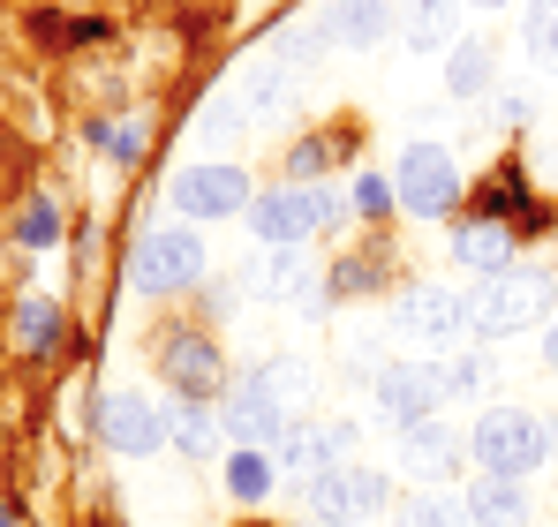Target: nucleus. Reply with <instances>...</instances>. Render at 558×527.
Segmentation results:
<instances>
[{
    "label": "nucleus",
    "instance_id": "f257e3e1",
    "mask_svg": "<svg viewBox=\"0 0 558 527\" xmlns=\"http://www.w3.org/2000/svg\"><path fill=\"white\" fill-rule=\"evenodd\" d=\"M294 400H302V361H265V369L234 377V384H227V400H219L227 444H234V452L279 444L287 430H294Z\"/></svg>",
    "mask_w": 558,
    "mask_h": 527
},
{
    "label": "nucleus",
    "instance_id": "f03ea898",
    "mask_svg": "<svg viewBox=\"0 0 558 527\" xmlns=\"http://www.w3.org/2000/svg\"><path fill=\"white\" fill-rule=\"evenodd\" d=\"M544 317H551V271H529V264L483 279V286L468 294L475 340H513V332H536Z\"/></svg>",
    "mask_w": 558,
    "mask_h": 527
},
{
    "label": "nucleus",
    "instance_id": "7ed1b4c3",
    "mask_svg": "<svg viewBox=\"0 0 558 527\" xmlns=\"http://www.w3.org/2000/svg\"><path fill=\"white\" fill-rule=\"evenodd\" d=\"M468 452H475V467H483V475L521 482V475H536V467L551 459V422H544V415H529V407H490V415H475Z\"/></svg>",
    "mask_w": 558,
    "mask_h": 527
},
{
    "label": "nucleus",
    "instance_id": "20e7f679",
    "mask_svg": "<svg viewBox=\"0 0 558 527\" xmlns=\"http://www.w3.org/2000/svg\"><path fill=\"white\" fill-rule=\"evenodd\" d=\"M340 188H325V181H287V188H265L257 204H250V226H257V242L265 249H302L310 234H325V226H340Z\"/></svg>",
    "mask_w": 558,
    "mask_h": 527
},
{
    "label": "nucleus",
    "instance_id": "39448f33",
    "mask_svg": "<svg viewBox=\"0 0 558 527\" xmlns=\"http://www.w3.org/2000/svg\"><path fill=\"white\" fill-rule=\"evenodd\" d=\"M204 279V242L189 226H144L136 249H129V286L151 294V302H174Z\"/></svg>",
    "mask_w": 558,
    "mask_h": 527
},
{
    "label": "nucleus",
    "instance_id": "423d86ee",
    "mask_svg": "<svg viewBox=\"0 0 558 527\" xmlns=\"http://www.w3.org/2000/svg\"><path fill=\"white\" fill-rule=\"evenodd\" d=\"M392 204L415 211V219H446L461 204V159L446 144H408L400 167H392Z\"/></svg>",
    "mask_w": 558,
    "mask_h": 527
},
{
    "label": "nucleus",
    "instance_id": "0eeeda50",
    "mask_svg": "<svg viewBox=\"0 0 558 527\" xmlns=\"http://www.w3.org/2000/svg\"><path fill=\"white\" fill-rule=\"evenodd\" d=\"M385 505H392V490H385V475H377V467H355V459H340V467L310 475V520H317V527L377 520Z\"/></svg>",
    "mask_w": 558,
    "mask_h": 527
},
{
    "label": "nucleus",
    "instance_id": "6e6552de",
    "mask_svg": "<svg viewBox=\"0 0 558 527\" xmlns=\"http://www.w3.org/2000/svg\"><path fill=\"white\" fill-rule=\"evenodd\" d=\"M257 196H250V174L234 167V159H196L174 174V211L182 219H234V211H250Z\"/></svg>",
    "mask_w": 558,
    "mask_h": 527
},
{
    "label": "nucleus",
    "instance_id": "1a4fd4ad",
    "mask_svg": "<svg viewBox=\"0 0 558 527\" xmlns=\"http://www.w3.org/2000/svg\"><path fill=\"white\" fill-rule=\"evenodd\" d=\"M438 407H446V369L438 361H392V369H377V415L392 430H415Z\"/></svg>",
    "mask_w": 558,
    "mask_h": 527
},
{
    "label": "nucleus",
    "instance_id": "9d476101",
    "mask_svg": "<svg viewBox=\"0 0 558 527\" xmlns=\"http://www.w3.org/2000/svg\"><path fill=\"white\" fill-rule=\"evenodd\" d=\"M392 332H400L408 347H453V340H468L475 324H468V302L453 294V286H415V294H400Z\"/></svg>",
    "mask_w": 558,
    "mask_h": 527
},
{
    "label": "nucleus",
    "instance_id": "9b49d317",
    "mask_svg": "<svg viewBox=\"0 0 558 527\" xmlns=\"http://www.w3.org/2000/svg\"><path fill=\"white\" fill-rule=\"evenodd\" d=\"M159 369H167V384H174V400H227V361H219V347L204 340V332H167L159 340Z\"/></svg>",
    "mask_w": 558,
    "mask_h": 527
},
{
    "label": "nucleus",
    "instance_id": "f8f14e48",
    "mask_svg": "<svg viewBox=\"0 0 558 527\" xmlns=\"http://www.w3.org/2000/svg\"><path fill=\"white\" fill-rule=\"evenodd\" d=\"M98 438L113 444V452H129V459H144V452L167 444V415H159L144 392H106V407H98Z\"/></svg>",
    "mask_w": 558,
    "mask_h": 527
},
{
    "label": "nucleus",
    "instance_id": "ddd939ff",
    "mask_svg": "<svg viewBox=\"0 0 558 527\" xmlns=\"http://www.w3.org/2000/svg\"><path fill=\"white\" fill-rule=\"evenodd\" d=\"M348 452H355V422H302V430H287L272 444V467H287V475H325Z\"/></svg>",
    "mask_w": 558,
    "mask_h": 527
},
{
    "label": "nucleus",
    "instance_id": "4468645a",
    "mask_svg": "<svg viewBox=\"0 0 558 527\" xmlns=\"http://www.w3.org/2000/svg\"><path fill=\"white\" fill-rule=\"evenodd\" d=\"M446 257H453V271H468V279L483 286V279L513 271V226H506V219H468V226H453Z\"/></svg>",
    "mask_w": 558,
    "mask_h": 527
},
{
    "label": "nucleus",
    "instance_id": "2eb2a0df",
    "mask_svg": "<svg viewBox=\"0 0 558 527\" xmlns=\"http://www.w3.org/2000/svg\"><path fill=\"white\" fill-rule=\"evenodd\" d=\"M317 23H325V38H332V46L371 53L385 30H400V8H392V0H325V8H317Z\"/></svg>",
    "mask_w": 558,
    "mask_h": 527
},
{
    "label": "nucleus",
    "instance_id": "dca6fc26",
    "mask_svg": "<svg viewBox=\"0 0 558 527\" xmlns=\"http://www.w3.org/2000/svg\"><path fill=\"white\" fill-rule=\"evenodd\" d=\"M461 0H400V38L415 46V53H438V46H453L461 38Z\"/></svg>",
    "mask_w": 558,
    "mask_h": 527
},
{
    "label": "nucleus",
    "instance_id": "f3484780",
    "mask_svg": "<svg viewBox=\"0 0 558 527\" xmlns=\"http://www.w3.org/2000/svg\"><path fill=\"white\" fill-rule=\"evenodd\" d=\"M468 527H529V490H513L506 475H483L475 490H461Z\"/></svg>",
    "mask_w": 558,
    "mask_h": 527
},
{
    "label": "nucleus",
    "instance_id": "a211bd4d",
    "mask_svg": "<svg viewBox=\"0 0 558 527\" xmlns=\"http://www.w3.org/2000/svg\"><path fill=\"white\" fill-rule=\"evenodd\" d=\"M167 438L182 444L189 459H211V452L227 444V422H219L204 400H174V407H167Z\"/></svg>",
    "mask_w": 558,
    "mask_h": 527
},
{
    "label": "nucleus",
    "instance_id": "6ab92c4d",
    "mask_svg": "<svg viewBox=\"0 0 558 527\" xmlns=\"http://www.w3.org/2000/svg\"><path fill=\"white\" fill-rule=\"evenodd\" d=\"M15 347L23 354H53L61 347V309H53L46 294H23V302H15Z\"/></svg>",
    "mask_w": 558,
    "mask_h": 527
},
{
    "label": "nucleus",
    "instance_id": "aec40b11",
    "mask_svg": "<svg viewBox=\"0 0 558 527\" xmlns=\"http://www.w3.org/2000/svg\"><path fill=\"white\" fill-rule=\"evenodd\" d=\"M490 84H498V53L475 38V46H453V69H446V90L453 98H490Z\"/></svg>",
    "mask_w": 558,
    "mask_h": 527
},
{
    "label": "nucleus",
    "instance_id": "412c9836",
    "mask_svg": "<svg viewBox=\"0 0 558 527\" xmlns=\"http://www.w3.org/2000/svg\"><path fill=\"white\" fill-rule=\"evenodd\" d=\"M400 459H408L415 475H446V467L461 459V444L446 438L438 422H415V430H400Z\"/></svg>",
    "mask_w": 558,
    "mask_h": 527
},
{
    "label": "nucleus",
    "instance_id": "4be33fe9",
    "mask_svg": "<svg viewBox=\"0 0 558 527\" xmlns=\"http://www.w3.org/2000/svg\"><path fill=\"white\" fill-rule=\"evenodd\" d=\"M521 46H529L544 69H558V0H529V8H521Z\"/></svg>",
    "mask_w": 558,
    "mask_h": 527
},
{
    "label": "nucleus",
    "instance_id": "5701e85b",
    "mask_svg": "<svg viewBox=\"0 0 558 527\" xmlns=\"http://www.w3.org/2000/svg\"><path fill=\"white\" fill-rule=\"evenodd\" d=\"M272 459H265V452H234V459H227V490H234V498H242V505H257V498H272Z\"/></svg>",
    "mask_w": 558,
    "mask_h": 527
},
{
    "label": "nucleus",
    "instance_id": "b1692460",
    "mask_svg": "<svg viewBox=\"0 0 558 527\" xmlns=\"http://www.w3.org/2000/svg\"><path fill=\"white\" fill-rule=\"evenodd\" d=\"M400 527H468L461 498H438V490H415L408 505H400Z\"/></svg>",
    "mask_w": 558,
    "mask_h": 527
},
{
    "label": "nucleus",
    "instance_id": "393cba45",
    "mask_svg": "<svg viewBox=\"0 0 558 527\" xmlns=\"http://www.w3.org/2000/svg\"><path fill=\"white\" fill-rule=\"evenodd\" d=\"M483 204H490L483 219H498V211H521V219H529V211H536V196L521 188V167H498V174L483 181ZM536 219H544V211H536Z\"/></svg>",
    "mask_w": 558,
    "mask_h": 527
},
{
    "label": "nucleus",
    "instance_id": "a878e982",
    "mask_svg": "<svg viewBox=\"0 0 558 527\" xmlns=\"http://www.w3.org/2000/svg\"><path fill=\"white\" fill-rule=\"evenodd\" d=\"M265 286H272L279 302L310 294V257H302V249H272V264H265Z\"/></svg>",
    "mask_w": 558,
    "mask_h": 527
},
{
    "label": "nucleus",
    "instance_id": "bb28decb",
    "mask_svg": "<svg viewBox=\"0 0 558 527\" xmlns=\"http://www.w3.org/2000/svg\"><path fill=\"white\" fill-rule=\"evenodd\" d=\"M144 144H151V136H144V121H98V151H113L121 167H136V159H144Z\"/></svg>",
    "mask_w": 558,
    "mask_h": 527
},
{
    "label": "nucleus",
    "instance_id": "cd10ccee",
    "mask_svg": "<svg viewBox=\"0 0 558 527\" xmlns=\"http://www.w3.org/2000/svg\"><path fill=\"white\" fill-rule=\"evenodd\" d=\"M446 369V400H475L483 384H490V361L483 354H461V361H438Z\"/></svg>",
    "mask_w": 558,
    "mask_h": 527
},
{
    "label": "nucleus",
    "instance_id": "c85d7f7f",
    "mask_svg": "<svg viewBox=\"0 0 558 527\" xmlns=\"http://www.w3.org/2000/svg\"><path fill=\"white\" fill-rule=\"evenodd\" d=\"M53 234H61V211H53V204H46V196H38V204H31V211H23V249H46V242H53Z\"/></svg>",
    "mask_w": 558,
    "mask_h": 527
},
{
    "label": "nucleus",
    "instance_id": "c756f323",
    "mask_svg": "<svg viewBox=\"0 0 558 527\" xmlns=\"http://www.w3.org/2000/svg\"><path fill=\"white\" fill-rule=\"evenodd\" d=\"M355 211H392V181L355 174Z\"/></svg>",
    "mask_w": 558,
    "mask_h": 527
},
{
    "label": "nucleus",
    "instance_id": "7c9ffc66",
    "mask_svg": "<svg viewBox=\"0 0 558 527\" xmlns=\"http://www.w3.org/2000/svg\"><path fill=\"white\" fill-rule=\"evenodd\" d=\"M544 361H551V369H558V324H551V332H544Z\"/></svg>",
    "mask_w": 558,
    "mask_h": 527
},
{
    "label": "nucleus",
    "instance_id": "2f4dec72",
    "mask_svg": "<svg viewBox=\"0 0 558 527\" xmlns=\"http://www.w3.org/2000/svg\"><path fill=\"white\" fill-rule=\"evenodd\" d=\"M475 8H513V0H475Z\"/></svg>",
    "mask_w": 558,
    "mask_h": 527
},
{
    "label": "nucleus",
    "instance_id": "473e14b6",
    "mask_svg": "<svg viewBox=\"0 0 558 527\" xmlns=\"http://www.w3.org/2000/svg\"><path fill=\"white\" fill-rule=\"evenodd\" d=\"M0 527H15V513H8V505H0Z\"/></svg>",
    "mask_w": 558,
    "mask_h": 527
}]
</instances>
